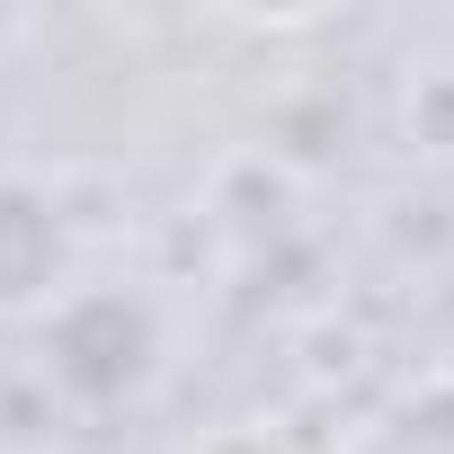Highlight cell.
<instances>
[{
	"instance_id": "obj_1",
	"label": "cell",
	"mask_w": 454,
	"mask_h": 454,
	"mask_svg": "<svg viewBox=\"0 0 454 454\" xmlns=\"http://www.w3.org/2000/svg\"><path fill=\"white\" fill-rule=\"evenodd\" d=\"M152 356H160L152 303L125 294V286H72V294L45 312V374H54V392H72L81 410L134 401V392L152 383Z\"/></svg>"
},
{
	"instance_id": "obj_2",
	"label": "cell",
	"mask_w": 454,
	"mask_h": 454,
	"mask_svg": "<svg viewBox=\"0 0 454 454\" xmlns=\"http://www.w3.org/2000/svg\"><path fill=\"white\" fill-rule=\"evenodd\" d=\"M72 294V232L36 178H0V321H45Z\"/></svg>"
},
{
	"instance_id": "obj_3",
	"label": "cell",
	"mask_w": 454,
	"mask_h": 454,
	"mask_svg": "<svg viewBox=\"0 0 454 454\" xmlns=\"http://www.w3.org/2000/svg\"><path fill=\"white\" fill-rule=\"evenodd\" d=\"M401 125H410V143H419L427 160H454V63L410 72V90H401Z\"/></svg>"
}]
</instances>
